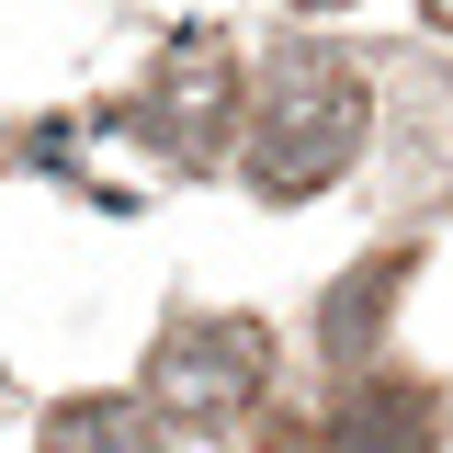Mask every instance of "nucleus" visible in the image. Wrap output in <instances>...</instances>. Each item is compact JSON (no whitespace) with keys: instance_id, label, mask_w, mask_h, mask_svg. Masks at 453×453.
<instances>
[{"instance_id":"obj_1","label":"nucleus","mask_w":453,"mask_h":453,"mask_svg":"<svg viewBox=\"0 0 453 453\" xmlns=\"http://www.w3.org/2000/svg\"><path fill=\"white\" fill-rule=\"evenodd\" d=\"M250 193H273V204H306V193H329L340 170L363 159V125H374V103H363V80L340 68V57H318V46H295V57H273L261 68V91H250Z\"/></svg>"},{"instance_id":"obj_5","label":"nucleus","mask_w":453,"mask_h":453,"mask_svg":"<svg viewBox=\"0 0 453 453\" xmlns=\"http://www.w3.org/2000/svg\"><path fill=\"white\" fill-rule=\"evenodd\" d=\"M396 283H408V250H374V261H363V273H351L329 306H318L329 363H363V351H374V329H386V306H396Z\"/></svg>"},{"instance_id":"obj_6","label":"nucleus","mask_w":453,"mask_h":453,"mask_svg":"<svg viewBox=\"0 0 453 453\" xmlns=\"http://www.w3.org/2000/svg\"><path fill=\"white\" fill-rule=\"evenodd\" d=\"M35 453H159V419H148L136 396H68Z\"/></svg>"},{"instance_id":"obj_4","label":"nucleus","mask_w":453,"mask_h":453,"mask_svg":"<svg viewBox=\"0 0 453 453\" xmlns=\"http://www.w3.org/2000/svg\"><path fill=\"white\" fill-rule=\"evenodd\" d=\"M329 453H442V408L408 374H363L329 408Z\"/></svg>"},{"instance_id":"obj_2","label":"nucleus","mask_w":453,"mask_h":453,"mask_svg":"<svg viewBox=\"0 0 453 453\" xmlns=\"http://www.w3.org/2000/svg\"><path fill=\"white\" fill-rule=\"evenodd\" d=\"M261 386H273V329L261 318H193V329H170L148 351V396L170 419H226Z\"/></svg>"},{"instance_id":"obj_7","label":"nucleus","mask_w":453,"mask_h":453,"mask_svg":"<svg viewBox=\"0 0 453 453\" xmlns=\"http://www.w3.org/2000/svg\"><path fill=\"white\" fill-rule=\"evenodd\" d=\"M419 12H431V23H442V35H453V0H419Z\"/></svg>"},{"instance_id":"obj_3","label":"nucleus","mask_w":453,"mask_h":453,"mask_svg":"<svg viewBox=\"0 0 453 453\" xmlns=\"http://www.w3.org/2000/svg\"><path fill=\"white\" fill-rule=\"evenodd\" d=\"M238 103H250V80H238L216 46H181V57L159 68V91H148V136L181 148V159H216L226 125H238Z\"/></svg>"},{"instance_id":"obj_8","label":"nucleus","mask_w":453,"mask_h":453,"mask_svg":"<svg viewBox=\"0 0 453 453\" xmlns=\"http://www.w3.org/2000/svg\"><path fill=\"white\" fill-rule=\"evenodd\" d=\"M295 12H340V0H295Z\"/></svg>"}]
</instances>
